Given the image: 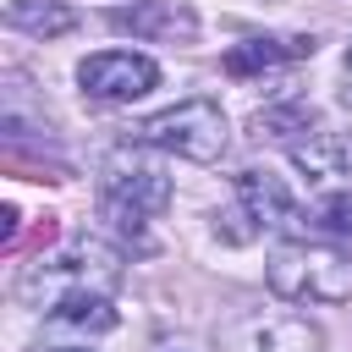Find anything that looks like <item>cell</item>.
I'll use <instances>...</instances> for the list:
<instances>
[{"label":"cell","instance_id":"cell-1","mask_svg":"<svg viewBox=\"0 0 352 352\" xmlns=\"http://www.w3.org/2000/svg\"><path fill=\"white\" fill-rule=\"evenodd\" d=\"M121 286V253L99 236H77V242H60L50 253H38L22 280H16V297L28 308H38L44 319H55L60 308L72 302H94V297H116Z\"/></svg>","mask_w":352,"mask_h":352},{"label":"cell","instance_id":"cell-2","mask_svg":"<svg viewBox=\"0 0 352 352\" xmlns=\"http://www.w3.org/2000/svg\"><path fill=\"white\" fill-rule=\"evenodd\" d=\"M264 280L280 302H346L352 297V248L324 242V236H286L270 253Z\"/></svg>","mask_w":352,"mask_h":352},{"label":"cell","instance_id":"cell-3","mask_svg":"<svg viewBox=\"0 0 352 352\" xmlns=\"http://www.w3.org/2000/svg\"><path fill=\"white\" fill-rule=\"evenodd\" d=\"M138 143L176 154V160H192V165H214L231 143V126H226V110L214 99H182L170 110H154L138 126Z\"/></svg>","mask_w":352,"mask_h":352},{"label":"cell","instance_id":"cell-4","mask_svg":"<svg viewBox=\"0 0 352 352\" xmlns=\"http://www.w3.org/2000/svg\"><path fill=\"white\" fill-rule=\"evenodd\" d=\"M99 204L121 231H143L170 204V176L154 160H143L132 148H116L110 165H104V182H99Z\"/></svg>","mask_w":352,"mask_h":352},{"label":"cell","instance_id":"cell-5","mask_svg":"<svg viewBox=\"0 0 352 352\" xmlns=\"http://www.w3.org/2000/svg\"><path fill=\"white\" fill-rule=\"evenodd\" d=\"M220 352H324V330L292 308H248L214 330Z\"/></svg>","mask_w":352,"mask_h":352},{"label":"cell","instance_id":"cell-6","mask_svg":"<svg viewBox=\"0 0 352 352\" xmlns=\"http://www.w3.org/2000/svg\"><path fill=\"white\" fill-rule=\"evenodd\" d=\"M160 82V66L143 50H99L77 60V88L94 104H132Z\"/></svg>","mask_w":352,"mask_h":352},{"label":"cell","instance_id":"cell-7","mask_svg":"<svg viewBox=\"0 0 352 352\" xmlns=\"http://www.w3.org/2000/svg\"><path fill=\"white\" fill-rule=\"evenodd\" d=\"M292 170L319 192H352V132H308L292 143Z\"/></svg>","mask_w":352,"mask_h":352},{"label":"cell","instance_id":"cell-8","mask_svg":"<svg viewBox=\"0 0 352 352\" xmlns=\"http://www.w3.org/2000/svg\"><path fill=\"white\" fill-rule=\"evenodd\" d=\"M236 204L248 209V220H253L258 231L308 236V214H302V204L286 192V182H280V176H270V170H258V165L236 176Z\"/></svg>","mask_w":352,"mask_h":352},{"label":"cell","instance_id":"cell-9","mask_svg":"<svg viewBox=\"0 0 352 352\" xmlns=\"http://www.w3.org/2000/svg\"><path fill=\"white\" fill-rule=\"evenodd\" d=\"M110 28L132 38H192L198 11L182 0H132V6H110Z\"/></svg>","mask_w":352,"mask_h":352},{"label":"cell","instance_id":"cell-10","mask_svg":"<svg viewBox=\"0 0 352 352\" xmlns=\"http://www.w3.org/2000/svg\"><path fill=\"white\" fill-rule=\"evenodd\" d=\"M297 55H314V38H248V44H231L226 50V72L248 77V72H270V66H286Z\"/></svg>","mask_w":352,"mask_h":352},{"label":"cell","instance_id":"cell-11","mask_svg":"<svg viewBox=\"0 0 352 352\" xmlns=\"http://www.w3.org/2000/svg\"><path fill=\"white\" fill-rule=\"evenodd\" d=\"M11 22L22 33H33V38H55V33H66L77 22V11L66 0H11Z\"/></svg>","mask_w":352,"mask_h":352},{"label":"cell","instance_id":"cell-12","mask_svg":"<svg viewBox=\"0 0 352 352\" xmlns=\"http://www.w3.org/2000/svg\"><path fill=\"white\" fill-rule=\"evenodd\" d=\"M308 226H314L324 242L352 248V192H330V198H319V204L308 209Z\"/></svg>","mask_w":352,"mask_h":352},{"label":"cell","instance_id":"cell-13","mask_svg":"<svg viewBox=\"0 0 352 352\" xmlns=\"http://www.w3.org/2000/svg\"><path fill=\"white\" fill-rule=\"evenodd\" d=\"M314 126V110L308 104H270V110H258L253 116V138L264 143V138H292V132H308Z\"/></svg>","mask_w":352,"mask_h":352},{"label":"cell","instance_id":"cell-14","mask_svg":"<svg viewBox=\"0 0 352 352\" xmlns=\"http://www.w3.org/2000/svg\"><path fill=\"white\" fill-rule=\"evenodd\" d=\"M341 104H352V44L341 55Z\"/></svg>","mask_w":352,"mask_h":352},{"label":"cell","instance_id":"cell-15","mask_svg":"<svg viewBox=\"0 0 352 352\" xmlns=\"http://www.w3.org/2000/svg\"><path fill=\"white\" fill-rule=\"evenodd\" d=\"M50 352H94V346H50Z\"/></svg>","mask_w":352,"mask_h":352}]
</instances>
